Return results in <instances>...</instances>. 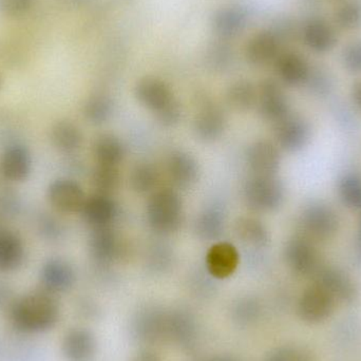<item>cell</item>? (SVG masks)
Returning <instances> with one entry per match:
<instances>
[{
	"label": "cell",
	"instance_id": "3",
	"mask_svg": "<svg viewBox=\"0 0 361 361\" xmlns=\"http://www.w3.org/2000/svg\"><path fill=\"white\" fill-rule=\"evenodd\" d=\"M182 200L175 190L161 189L152 195L147 205V220L157 233H175L182 223Z\"/></svg>",
	"mask_w": 361,
	"mask_h": 361
},
{
	"label": "cell",
	"instance_id": "20",
	"mask_svg": "<svg viewBox=\"0 0 361 361\" xmlns=\"http://www.w3.org/2000/svg\"><path fill=\"white\" fill-rule=\"evenodd\" d=\"M42 281L50 293H63L70 290L75 281L73 267L63 259H50L42 269Z\"/></svg>",
	"mask_w": 361,
	"mask_h": 361
},
{
	"label": "cell",
	"instance_id": "25",
	"mask_svg": "<svg viewBox=\"0 0 361 361\" xmlns=\"http://www.w3.org/2000/svg\"><path fill=\"white\" fill-rule=\"evenodd\" d=\"M25 245L15 231L0 228V271H12L23 264Z\"/></svg>",
	"mask_w": 361,
	"mask_h": 361
},
{
	"label": "cell",
	"instance_id": "13",
	"mask_svg": "<svg viewBox=\"0 0 361 361\" xmlns=\"http://www.w3.org/2000/svg\"><path fill=\"white\" fill-rule=\"evenodd\" d=\"M247 163L255 176H276L280 169L281 157L273 143L258 141L248 148Z\"/></svg>",
	"mask_w": 361,
	"mask_h": 361
},
{
	"label": "cell",
	"instance_id": "26",
	"mask_svg": "<svg viewBox=\"0 0 361 361\" xmlns=\"http://www.w3.org/2000/svg\"><path fill=\"white\" fill-rule=\"evenodd\" d=\"M95 348L94 336L85 329L70 331L63 339V354L70 361L90 360L94 354Z\"/></svg>",
	"mask_w": 361,
	"mask_h": 361
},
{
	"label": "cell",
	"instance_id": "18",
	"mask_svg": "<svg viewBox=\"0 0 361 361\" xmlns=\"http://www.w3.org/2000/svg\"><path fill=\"white\" fill-rule=\"evenodd\" d=\"M316 284L328 290L335 300L352 302L357 296V288L353 280L347 274L332 267L318 271Z\"/></svg>",
	"mask_w": 361,
	"mask_h": 361
},
{
	"label": "cell",
	"instance_id": "19",
	"mask_svg": "<svg viewBox=\"0 0 361 361\" xmlns=\"http://www.w3.org/2000/svg\"><path fill=\"white\" fill-rule=\"evenodd\" d=\"M305 44L316 53H328L338 42L334 27L322 18L310 19L302 32Z\"/></svg>",
	"mask_w": 361,
	"mask_h": 361
},
{
	"label": "cell",
	"instance_id": "10",
	"mask_svg": "<svg viewBox=\"0 0 361 361\" xmlns=\"http://www.w3.org/2000/svg\"><path fill=\"white\" fill-rule=\"evenodd\" d=\"M208 273L216 279H226L237 271L240 255L235 245L228 242L214 244L206 255Z\"/></svg>",
	"mask_w": 361,
	"mask_h": 361
},
{
	"label": "cell",
	"instance_id": "16",
	"mask_svg": "<svg viewBox=\"0 0 361 361\" xmlns=\"http://www.w3.org/2000/svg\"><path fill=\"white\" fill-rule=\"evenodd\" d=\"M80 214L93 228L107 227L116 219L118 206L109 195L94 193L87 197Z\"/></svg>",
	"mask_w": 361,
	"mask_h": 361
},
{
	"label": "cell",
	"instance_id": "4",
	"mask_svg": "<svg viewBox=\"0 0 361 361\" xmlns=\"http://www.w3.org/2000/svg\"><path fill=\"white\" fill-rule=\"evenodd\" d=\"M243 192L246 204L257 212H273L283 203V185L276 176L252 175L246 180Z\"/></svg>",
	"mask_w": 361,
	"mask_h": 361
},
{
	"label": "cell",
	"instance_id": "12",
	"mask_svg": "<svg viewBox=\"0 0 361 361\" xmlns=\"http://www.w3.org/2000/svg\"><path fill=\"white\" fill-rule=\"evenodd\" d=\"M197 326L195 317L184 310H175L167 313L166 339L183 349L195 345Z\"/></svg>",
	"mask_w": 361,
	"mask_h": 361
},
{
	"label": "cell",
	"instance_id": "1",
	"mask_svg": "<svg viewBox=\"0 0 361 361\" xmlns=\"http://www.w3.org/2000/svg\"><path fill=\"white\" fill-rule=\"evenodd\" d=\"M59 305L51 295L34 293L19 299L12 309L14 326L23 332L49 330L59 319Z\"/></svg>",
	"mask_w": 361,
	"mask_h": 361
},
{
	"label": "cell",
	"instance_id": "43",
	"mask_svg": "<svg viewBox=\"0 0 361 361\" xmlns=\"http://www.w3.org/2000/svg\"><path fill=\"white\" fill-rule=\"evenodd\" d=\"M44 233H46L47 237L55 238L61 233V227L57 224L56 221L53 219H46L44 221Z\"/></svg>",
	"mask_w": 361,
	"mask_h": 361
},
{
	"label": "cell",
	"instance_id": "7",
	"mask_svg": "<svg viewBox=\"0 0 361 361\" xmlns=\"http://www.w3.org/2000/svg\"><path fill=\"white\" fill-rule=\"evenodd\" d=\"M335 301L328 290L315 283L305 290L301 296L298 305L299 315L311 324L324 322L334 311Z\"/></svg>",
	"mask_w": 361,
	"mask_h": 361
},
{
	"label": "cell",
	"instance_id": "5",
	"mask_svg": "<svg viewBox=\"0 0 361 361\" xmlns=\"http://www.w3.org/2000/svg\"><path fill=\"white\" fill-rule=\"evenodd\" d=\"M167 312L147 307L137 312L131 324L133 336L146 343H157L166 339Z\"/></svg>",
	"mask_w": 361,
	"mask_h": 361
},
{
	"label": "cell",
	"instance_id": "36",
	"mask_svg": "<svg viewBox=\"0 0 361 361\" xmlns=\"http://www.w3.org/2000/svg\"><path fill=\"white\" fill-rule=\"evenodd\" d=\"M337 25L343 30L353 31L361 27V2L347 0L339 6L335 13Z\"/></svg>",
	"mask_w": 361,
	"mask_h": 361
},
{
	"label": "cell",
	"instance_id": "11",
	"mask_svg": "<svg viewBox=\"0 0 361 361\" xmlns=\"http://www.w3.org/2000/svg\"><path fill=\"white\" fill-rule=\"evenodd\" d=\"M258 101L261 114L275 124L290 114L288 99L275 80H267L261 84Z\"/></svg>",
	"mask_w": 361,
	"mask_h": 361
},
{
	"label": "cell",
	"instance_id": "2",
	"mask_svg": "<svg viewBox=\"0 0 361 361\" xmlns=\"http://www.w3.org/2000/svg\"><path fill=\"white\" fill-rule=\"evenodd\" d=\"M135 97L144 107L156 114L157 118L164 126H175L179 123L182 110L171 87L160 78H142L135 86Z\"/></svg>",
	"mask_w": 361,
	"mask_h": 361
},
{
	"label": "cell",
	"instance_id": "29",
	"mask_svg": "<svg viewBox=\"0 0 361 361\" xmlns=\"http://www.w3.org/2000/svg\"><path fill=\"white\" fill-rule=\"evenodd\" d=\"M93 154L99 165L118 166L125 156L122 142L112 135H104L97 137L93 145Z\"/></svg>",
	"mask_w": 361,
	"mask_h": 361
},
{
	"label": "cell",
	"instance_id": "41",
	"mask_svg": "<svg viewBox=\"0 0 361 361\" xmlns=\"http://www.w3.org/2000/svg\"><path fill=\"white\" fill-rule=\"evenodd\" d=\"M33 0H0V13L4 16L19 17L31 10Z\"/></svg>",
	"mask_w": 361,
	"mask_h": 361
},
{
	"label": "cell",
	"instance_id": "47",
	"mask_svg": "<svg viewBox=\"0 0 361 361\" xmlns=\"http://www.w3.org/2000/svg\"><path fill=\"white\" fill-rule=\"evenodd\" d=\"M1 87H2V78H1V75H0V89H1Z\"/></svg>",
	"mask_w": 361,
	"mask_h": 361
},
{
	"label": "cell",
	"instance_id": "42",
	"mask_svg": "<svg viewBox=\"0 0 361 361\" xmlns=\"http://www.w3.org/2000/svg\"><path fill=\"white\" fill-rule=\"evenodd\" d=\"M218 50L214 55H212V66H214V68L222 69L228 63L229 55L224 47H219Z\"/></svg>",
	"mask_w": 361,
	"mask_h": 361
},
{
	"label": "cell",
	"instance_id": "22",
	"mask_svg": "<svg viewBox=\"0 0 361 361\" xmlns=\"http://www.w3.org/2000/svg\"><path fill=\"white\" fill-rule=\"evenodd\" d=\"M247 20V13L241 6H224L214 13L212 25L219 36L231 38L244 31Z\"/></svg>",
	"mask_w": 361,
	"mask_h": 361
},
{
	"label": "cell",
	"instance_id": "9",
	"mask_svg": "<svg viewBox=\"0 0 361 361\" xmlns=\"http://www.w3.org/2000/svg\"><path fill=\"white\" fill-rule=\"evenodd\" d=\"M275 135L282 149L295 152L307 145L311 137V129L301 116L290 114L276 123Z\"/></svg>",
	"mask_w": 361,
	"mask_h": 361
},
{
	"label": "cell",
	"instance_id": "33",
	"mask_svg": "<svg viewBox=\"0 0 361 361\" xmlns=\"http://www.w3.org/2000/svg\"><path fill=\"white\" fill-rule=\"evenodd\" d=\"M159 173L150 163H140L133 167L129 176L131 188L140 195H146L158 185Z\"/></svg>",
	"mask_w": 361,
	"mask_h": 361
},
{
	"label": "cell",
	"instance_id": "35",
	"mask_svg": "<svg viewBox=\"0 0 361 361\" xmlns=\"http://www.w3.org/2000/svg\"><path fill=\"white\" fill-rule=\"evenodd\" d=\"M114 103L110 97L104 94H95L85 104L84 114L92 124H102L111 116Z\"/></svg>",
	"mask_w": 361,
	"mask_h": 361
},
{
	"label": "cell",
	"instance_id": "30",
	"mask_svg": "<svg viewBox=\"0 0 361 361\" xmlns=\"http://www.w3.org/2000/svg\"><path fill=\"white\" fill-rule=\"evenodd\" d=\"M51 140L61 152H73L82 146V131L70 121H59L51 129Z\"/></svg>",
	"mask_w": 361,
	"mask_h": 361
},
{
	"label": "cell",
	"instance_id": "28",
	"mask_svg": "<svg viewBox=\"0 0 361 361\" xmlns=\"http://www.w3.org/2000/svg\"><path fill=\"white\" fill-rule=\"evenodd\" d=\"M225 227V214L218 205L204 208L195 221V231L203 240H216L222 235Z\"/></svg>",
	"mask_w": 361,
	"mask_h": 361
},
{
	"label": "cell",
	"instance_id": "15",
	"mask_svg": "<svg viewBox=\"0 0 361 361\" xmlns=\"http://www.w3.org/2000/svg\"><path fill=\"white\" fill-rule=\"evenodd\" d=\"M32 158L29 150L23 145L8 146L0 159V173L11 182H23L29 177Z\"/></svg>",
	"mask_w": 361,
	"mask_h": 361
},
{
	"label": "cell",
	"instance_id": "40",
	"mask_svg": "<svg viewBox=\"0 0 361 361\" xmlns=\"http://www.w3.org/2000/svg\"><path fill=\"white\" fill-rule=\"evenodd\" d=\"M267 361H314V360L305 350L286 347L274 351Z\"/></svg>",
	"mask_w": 361,
	"mask_h": 361
},
{
	"label": "cell",
	"instance_id": "8",
	"mask_svg": "<svg viewBox=\"0 0 361 361\" xmlns=\"http://www.w3.org/2000/svg\"><path fill=\"white\" fill-rule=\"evenodd\" d=\"M303 227L318 240H328L336 235L339 227L336 212L324 204H313L303 212Z\"/></svg>",
	"mask_w": 361,
	"mask_h": 361
},
{
	"label": "cell",
	"instance_id": "38",
	"mask_svg": "<svg viewBox=\"0 0 361 361\" xmlns=\"http://www.w3.org/2000/svg\"><path fill=\"white\" fill-rule=\"evenodd\" d=\"M260 305L252 298H242L233 305V322L240 326H250L258 319L260 315Z\"/></svg>",
	"mask_w": 361,
	"mask_h": 361
},
{
	"label": "cell",
	"instance_id": "23",
	"mask_svg": "<svg viewBox=\"0 0 361 361\" xmlns=\"http://www.w3.org/2000/svg\"><path fill=\"white\" fill-rule=\"evenodd\" d=\"M91 256L102 264H107L120 255V242L109 226L93 228L89 240Z\"/></svg>",
	"mask_w": 361,
	"mask_h": 361
},
{
	"label": "cell",
	"instance_id": "44",
	"mask_svg": "<svg viewBox=\"0 0 361 361\" xmlns=\"http://www.w3.org/2000/svg\"><path fill=\"white\" fill-rule=\"evenodd\" d=\"M135 361H162L161 358L157 355L154 352L147 351V350H144V351L139 352L135 356Z\"/></svg>",
	"mask_w": 361,
	"mask_h": 361
},
{
	"label": "cell",
	"instance_id": "17",
	"mask_svg": "<svg viewBox=\"0 0 361 361\" xmlns=\"http://www.w3.org/2000/svg\"><path fill=\"white\" fill-rule=\"evenodd\" d=\"M279 49L277 34L271 31H261L248 40L245 56L252 65L264 66L278 59Z\"/></svg>",
	"mask_w": 361,
	"mask_h": 361
},
{
	"label": "cell",
	"instance_id": "48",
	"mask_svg": "<svg viewBox=\"0 0 361 361\" xmlns=\"http://www.w3.org/2000/svg\"><path fill=\"white\" fill-rule=\"evenodd\" d=\"M360 231H361V227H360Z\"/></svg>",
	"mask_w": 361,
	"mask_h": 361
},
{
	"label": "cell",
	"instance_id": "14",
	"mask_svg": "<svg viewBox=\"0 0 361 361\" xmlns=\"http://www.w3.org/2000/svg\"><path fill=\"white\" fill-rule=\"evenodd\" d=\"M286 259L288 267L299 275H311L317 269V252L305 238H293L288 242Z\"/></svg>",
	"mask_w": 361,
	"mask_h": 361
},
{
	"label": "cell",
	"instance_id": "6",
	"mask_svg": "<svg viewBox=\"0 0 361 361\" xmlns=\"http://www.w3.org/2000/svg\"><path fill=\"white\" fill-rule=\"evenodd\" d=\"M47 195L52 207L63 214L82 212L87 199L82 186L75 180L66 178L53 180Z\"/></svg>",
	"mask_w": 361,
	"mask_h": 361
},
{
	"label": "cell",
	"instance_id": "37",
	"mask_svg": "<svg viewBox=\"0 0 361 361\" xmlns=\"http://www.w3.org/2000/svg\"><path fill=\"white\" fill-rule=\"evenodd\" d=\"M339 195L348 207L361 209V178L349 173L339 180Z\"/></svg>",
	"mask_w": 361,
	"mask_h": 361
},
{
	"label": "cell",
	"instance_id": "31",
	"mask_svg": "<svg viewBox=\"0 0 361 361\" xmlns=\"http://www.w3.org/2000/svg\"><path fill=\"white\" fill-rule=\"evenodd\" d=\"M235 233L244 243L254 247H263L269 242L267 227L261 221L254 218H241L235 223Z\"/></svg>",
	"mask_w": 361,
	"mask_h": 361
},
{
	"label": "cell",
	"instance_id": "46",
	"mask_svg": "<svg viewBox=\"0 0 361 361\" xmlns=\"http://www.w3.org/2000/svg\"><path fill=\"white\" fill-rule=\"evenodd\" d=\"M208 361H238L235 358L229 357V356H216V357L212 358Z\"/></svg>",
	"mask_w": 361,
	"mask_h": 361
},
{
	"label": "cell",
	"instance_id": "24",
	"mask_svg": "<svg viewBox=\"0 0 361 361\" xmlns=\"http://www.w3.org/2000/svg\"><path fill=\"white\" fill-rule=\"evenodd\" d=\"M277 71L282 82L296 87L307 82L311 68L305 57L298 53L288 52L278 56Z\"/></svg>",
	"mask_w": 361,
	"mask_h": 361
},
{
	"label": "cell",
	"instance_id": "21",
	"mask_svg": "<svg viewBox=\"0 0 361 361\" xmlns=\"http://www.w3.org/2000/svg\"><path fill=\"white\" fill-rule=\"evenodd\" d=\"M226 126L224 112L214 104H205L195 118V131L200 139L214 142L221 137Z\"/></svg>",
	"mask_w": 361,
	"mask_h": 361
},
{
	"label": "cell",
	"instance_id": "32",
	"mask_svg": "<svg viewBox=\"0 0 361 361\" xmlns=\"http://www.w3.org/2000/svg\"><path fill=\"white\" fill-rule=\"evenodd\" d=\"M227 101L235 109L245 111L250 110L258 101V91L248 80H238L229 87Z\"/></svg>",
	"mask_w": 361,
	"mask_h": 361
},
{
	"label": "cell",
	"instance_id": "34",
	"mask_svg": "<svg viewBox=\"0 0 361 361\" xmlns=\"http://www.w3.org/2000/svg\"><path fill=\"white\" fill-rule=\"evenodd\" d=\"M91 183L97 193L109 195L120 186V171L116 166L97 164L93 171Z\"/></svg>",
	"mask_w": 361,
	"mask_h": 361
},
{
	"label": "cell",
	"instance_id": "27",
	"mask_svg": "<svg viewBox=\"0 0 361 361\" xmlns=\"http://www.w3.org/2000/svg\"><path fill=\"white\" fill-rule=\"evenodd\" d=\"M167 171L171 180L180 187L191 186L199 178V165L197 161L184 152H175L169 156Z\"/></svg>",
	"mask_w": 361,
	"mask_h": 361
},
{
	"label": "cell",
	"instance_id": "45",
	"mask_svg": "<svg viewBox=\"0 0 361 361\" xmlns=\"http://www.w3.org/2000/svg\"><path fill=\"white\" fill-rule=\"evenodd\" d=\"M352 97L358 108L361 109V80L356 82L352 88Z\"/></svg>",
	"mask_w": 361,
	"mask_h": 361
},
{
	"label": "cell",
	"instance_id": "39",
	"mask_svg": "<svg viewBox=\"0 0 361 361\" xmlns=\"http://www.w3.org/2000/svg\"><path fill=\"white\" fill-rule=\"evenodd\" d=\"M343 63L348 71L361 73V40L351 42L343 49Z\"/></svg>",
	"mask_w": 361,
	"mask_h": 361
}]
</instances>
